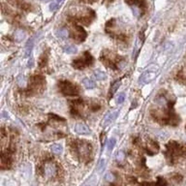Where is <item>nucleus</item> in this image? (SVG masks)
<instances>
[{
    "mask_svg": "<svg viewBox=\"0 0 186 186\" xmlns=\"http://www.w3.org/2000/svg\"><path fill=\"white\" fill-rule=\"evenodd\" d=\"M157 108L151 111V115L155 120L161 122L163 124H170V125H177L179 122L178 116L172 108L174 102H169L165 96L160 95L154 100Z\"/></svg>",
    "mask_w": 186,
    "mask_h": 186,
    "instance_id": "nucleus-1",
    "label": "nucleus"
},
{
    "mask_svg": "<svg viewBox=\"0 0 186 186\" xmlns=\"http://www.w3.org/2000/svg\"><path fill=\"white\" fill-rule=\"evenodd\" d=\"M73 145L76 149V152H77L79 160L84 162H88L90 160L92 154V145L88 142L78 140V141L74 142Z\"/></svg>",
    "mask_w": 186,
    "mask_h": 186,
    "instance_id": "nucleus-2",
    "label": "nucleus"
},
{
    "mask_svg": "<svg viewBox=\"0 0 186 186\" xmlns=\"http://www.w3.org/2000/svg\"><path fill=\"white\" fill-rule=\"evenodd\" d=\"M100 60L103 61V63H104L106 66H108V67L114 70L119 69L124 63L123 58H122L121 56H119L118 54H115L109 51H106L103 52L100 56Z\"/></svg>",
    "mask_w": 186,
    "mask_h": 186,
    "instance_id": "nucleus-3",
    "label": "nucleus"
},
{
    "mask_svg": "<svg viewBox=\"0 0 186 186\" xmlns=\"http://www.w3.org/2000/svg\"><path fill=\"white\" fill-rule=\"evenodd\" d=\"M95 13L89 8H78L74 10L71 18L74 19L76 21L82 22L84 24H89L94 19Z\"/></svg>",
    "mask_w": 186,
    "mask_h": 186,
    "instance_id": "nucleus-4",
    "label": "nucleus"
},
{
    "mask_svg": "<svg viewBox=\"0 0 186 186\" xmlns=\"http://www.w3.org/2000/svg\"><path fill=\"white\" fill-rule=\"evenodd\" d=\"M185 153V149L180 147L177 142H170L169 145H167V152H166V155H167L168 160L170 161V163H174L180 155H183Z\"/></svg>",
    "mask_w": 186,
    "mask_h": 186,
    "instance_id": "nucleus-5",
    "label": "nucleus"
},
{
    "mask_svg": "<svg viewBox=\"0 0 186 186\" xmlns=\"http://www.w3.org/2000/svg\"><path fill=\"white\" fill-rule=\"evenodd\" d=\"M46 79L42 76H34L30 79V84L28 87V92L30 94H39L45 90Z\"/></svg>",
    "mask_w": 186,
    "mask_h": 186,
    "instance_id": "nucleus-6",
    "label": "nucleus"
},
{
    "mask_svg": "<svg viewBox=\"0 0 186 186\" xmlns=\"http://www.w3.org/2000/svg\"><path fill=\"white\" fill-rule=\"evenodd\" d=\"M93 62H94V58H93V56L89 54L88 52H85L82 54V55L81 56V57L75 59V60L73 61V66H74L76 69L82 70V69H84L86 67H89L90 65H92Z\"/></svg>",
    "mask_w": 186,
    "mask_h": 186,
    "instance_id": "nucleus-7",
    "label": "nucleus"
},
{
    "mask_svg": "<svg viewBox=\"0 0 186 186\" xmlns=\"http://www.w3.org/2000/svg\"><path fill=\"white\" fill-rule=\"evenodd\" d=\"M58 88L62 94L74 96L79 94V88L78 86L68 81H62L58 84Z\"/></svg>",
    "mask_w": 186,
    "mask_h": 186,
    "instance_id": "nucleus-8",
    "label": "nucleus"
},
{
    "mask_svg": "<svg viewBox=\"0 0 186 186\" xmlns=\"http://www.w3.org/2000/svg\"><path fill=\"white\" fill-rule=\"evenodd\" d=\"M71 36L76 42L82 43L84 42L86 38V32L84 31V29L82 28V26L73 24L71 27Z\"/></svg>",
    "mask_w": 186,
    "mask_h": 186,
    "instance_id": "nucleus-9",
    "label": "nucleus"
},
{
    "mask_svg": "<svg viewBox=\"0 0 186 186\" xmlns=\"http://www.w3.org/2000/svg\"><path fill=\"white\" fill-rule=\"evenodd\" d=\"M72 107V114L75 115L79 116H84L86 112V107L85 104L82 100H75L74 102H72L71 104Z\"/></svg>",
    "mask_w": 186,
    "mask_h": 186,
    "instance_id": "nucleus-10",
    "label": "nucleus"
},
{
    "mask_svg": "<svg viewBox=\"0 0 186 186\" xmlns=\"http://www.w3.org/2000/svg\"><path fill=\"white\" fill-rule=\"evenodd\" d=\"M44 175L46 178H54L57 175V167L54 162H46L44 166Z\"/></svg>",
    "mask_w": 186,
    "mask_h": 186,
    "instance_id": "nucleus-11",
    "label": "nucleus"
},
{
    "mask_svg": "<svg viewBox=\"0 0 186 186\" xmlns=\"http://www.w3.org/2000/svg\"><path fill=\"white\" fill-rule=\"evenodd\" d=\"M155 77H156L155 71H147L142 75L141 78H140L139 82L140 84H149L150 82L153 81V79H155Z\"/></svg>",
    "mask_w": 186,
    "mask_h": 186,
    "instance_id": "nucleus-12",
    "label": "nucleus"
},
{
    "mask_svg": "<svg viewBox=\"0 0 186 186\" xmlns=\"http://www.w3.org/2000/svg\"><path fill=\"white\" fill-rule=\"evenodd\" d=\"M145 150H147V153L150 156H153L156 153H158L159 151V145L156 142L154 141H148L147 147H145Z\"/></svg>",
    "mask_w": 186,
    "mask_h": 186,
    "instance_id": "nucleus-13",
    "label": "nucleus"
},
{
    "mask_svg": "<svg viewBox=\"0 0 186 186\" xmlns=\"http://www.w3.org/2000/svg\"><path fill=\"white\" fill-rule=\"evenodd\" d=\"M118 114H119V111H114V112H109V114L105 116L104 120H103V122H102V126H103V127L106 128L109 124H112V122L114 121L116 117H117Z\"/></svg>",
    "mask_w": 186,
    "mask_h": 186,
    "instance_id": "nucleus-14",
    "label": "nucleus"
},
{
    "mask_svg": "<svg viewBox=\"0 0 186 186\" xmlns=\"http://www.w3.org/2000/svg\"><path fill=\"white\" fill-rule=\"evenodd\" d=\"M124 1L131 6V7H137L141 9L142 13H144L145 9V3L144 0H124Z\"/></svg>",
    "mask_w": 186,
    "mask_h": 186,
    "instance_id": "nucleus-15",
    "label": "nucleus"
},
{
    "mask_svg": "<svg viewBox=\"0 0 186 186\" xmlns=\"http://www.w3.org/2000/svg\"><path fill=\"white\" fill-rule=\"evenodd\" d=\"M75 132L79 135H89L90 134V129H89L85 124L78 123L75 126Z\"/></svg>",
    "mask_w": 186,
    "mask_h": 186,
    "instance_id": "nucleus-16",
    "label": "nucleus"
},
{
    "mask_svg": "<svg viewBox=\"0 0 186 186\" xmlns=\"http://www.w3.org/2000/svg\"><path fill=\"white\" fill-rule=\"evenodd\" d=\"M8 1L11 3V4L16 6V7L23 9V10H30V8H31L30 5H28L27 3L23 2L22 0H8Z\"/></svg>",
    "mask_w": 186,
    "mask_h": 186,
    "instance_id": "nucleus-17",
    "label": "nucleus"
},
{
    "mask_svg": "<svg viewBox=\"0 0 186 186\" xmlns=\"http://www.w3.org/2000/svg\"><path fill=\"white\" fill-rule=\"evenodd\" d=\"M33 46H34V38H30L27 42H26L25 46H24V56L25 57L30 56L32 49H33Z\"/></svg>",
    "mask_w": 186,
    "mask_h": 186,
    "instance_id": "nucleus-18",
    "label": "nucleus"
},
{
    "mask_svg": "<svg viewBox=\"0 0 186 186\" xmlns=\"http://www.w3.org/2000/svg\"><path fill=\"white\" fill-rule=\"evenodd\" d=\"M82 84H84V86L85 88H87V89H92V88H94L95 86H96V84H95V82L93 81V79H89V78H84V79H82Z\"/></svg>",
    "mask_w": 186,
    "mask_h": 186,
    "instance_id": "nucleus-19",
    "label": "nucleus"
},
{
    "mask_svg": "<svg viewBox=\"0 0 186 186\" xmlns=\"http://www.w3.org/2000/svg\"><path fill=\"white\" fill-rule=\"evenodd\" d=\"M56 36L61 39V40H65L66 38L69 37V31L66 28H59L56 31Z\"/></svg>",
    "mask_w": 186,
    "mask_h": 186,
    "instance_id": "nucleus-20",
    "label": "nucleus"
},
{
    "mask_svg": "<svg viewBox=\"0 0 186 186\" xmlns=\"http://www.w3.org/2000/svg\"><path fill=\"white\" fill-rule=\"evenodd\" d=\"M63 51L68 54H74L78 52V49H77V46H75L74 45H67L64 46Z\"/></svg>",
    "mask_w": 186,
    "mask_h": 186,
    "instance_id": "nucleus-21",
    "label": "nucleus"
},
{
    "mask_svg": "<svg viewBox=\"0 0 186 186\" xmlns=\"http://www.w3.org/2000/svg\"><path fill=\"white\" fill-rule=\"evenodd\" d=\"M25 38V32L22 29H18L15 32V40L16 42H21Z\"/></svg>",
    "mask_w": 186,
    "mask_h": 186,
    "instance_id": "nucleus-22",
    "label": "nucleus"
},
{
    "mask_svg": "<svg viewBox=\"0 0 186 186\" xmlns=\"http://www.w3.org/2000/svg\"><path fill=\"white\" fill-rule=\"evenodd\" d=\"M94 76H95L96 79H99V81H104V79H107V75H106V73L101 71V70H95Z\"/></svg>",
    "mask_w": 186,
    "mask_h": 186,
    "instance_id": "nucleus-23",
    "label": "nucleus"
},
{
    "mask_svg": "<svg viewBox=\"0 0 186 186\" xmlns=\"http://www.w3.org/2000/svg\"><path fill=\"white\" fill-rule=\"evenodd\" d=\"M63 150V147H61L60 145L58 144H54L52 145V151L54 152V154H60Z\"/></svg>",
    "mask_w": 186,
    "mask_h": 186,
    "instance_id": "nucleus-24",
    "label": "nucleus"
},
{
    "mask_svg": "<svg viewBox=\"0 0 186 186\" xmlns=\"http://www.w3.org/2000/svg\"><path fill=\"white\" fill-rule=\"evenodd\" d=\"M115 178H116L115 175L111 172H109L105 175V180L107 182H109V183H112V182H114Z\"/></svg>",
    "mask_w": 186,
    "mask_h": 186,
    "instance_id": "nucleus-25",
    "label": "nucleus"
},
{
    "mask_svg": "<svg viewBox=\"0 0 186 186\" xmlns=\"http://www.w3.org/2000/svg\"><path fill=\"white\" fill-rule=\"evenodd\" d=\"M16 82H18V85L21 86V87H23L25 84H26V82H25V77L23 75H19L18 79H16Z\"/></svg>",
    "mask_w": 186,
    "mask_h": 186,
    "instance_id": "nucleus-26",
    "label": "nucleus"
},
{
    "mask_svg": "<svg viewBox=\"0 0 186 186\" xmlns=\"http://www.w3.org/2000/svg\"><path fill=\"white\" fill-rule=\"evenodd\" d=\"M119 85H120V82H116L114 84V85L112 86V88H111V91H109V93H111V96H109V98H112V96H114V94L116 92V90L118 89L119 87Z\"/></svg>",
    "mask_w": 186,
    "mask_h": 186,
    "instance_id": "nucleus-27",
    "label": "nucleus"
},
{
    "mask_svg": "<svg viewBox=\"0 0 186 186\" xmlns=\"http://www.w3.org/2000/svg\"><path fill=\"white\" fill-rule=\"evenodd\" d=\"M115 144H116V140L114 138L109 139L108 142V151H112V149H114Z\"/></svg>",
    "mask_w": 186,
    "mask_h": 186,
    "instance_id": "nucleus-28",
    "label": "nucleus"
},
{
    "mask_svg": "<svg viewBox=\"0 0 186 186\" xmlns=\"http://www.w3.org/2000/svg\"><path fill=\"white\" fill-rule=\"evenodd\" d=\"M105 166H106V161L104 160V159H101L100 162H99L98 166H97V171H98V172H102L103 171H104Z\"/></svg>",
    "mask_w": 186,
    "mask_h": 186,
    "instance_id": "nucleus-29",
    "label": "nucleus"
},
{
    "mask_svg": "<svg viewBox=\"0 0 186 186\" xmlns=\"http://www.w3.org/2000/svg\"><path fill=\"white\" fill-rule=\"evenodd\" d=\"M125 98H126L125 93H120V94L117 96V99H116V104H118V105L122 104V103L125 101Z\"/></svg>",
    "mask_w": 186,
    "mask_h": 186,
    "instance_id": "nucleus-30",
    "label": "nucleus"
},
{
    "mask_svg": "<svg viewBox=\"0 0 186 186\" xmlns=\"http://www.w3.org/2000/svg\"><path fill=\"white\" fill-rule=\"evenodd\" d=\"M167 185V181L164 177H158L157 182L155 183V186H166Z\"/></svg>",
    "mask_w": 186,
    "mask_h": 186,
    "instance_id": "nucleus-31",
    "label": "nucleus"
},
{
    "mask_svg": "<svg viewBox=\"0 0 186 186\" xmlns=\"http://www.w3.org/2000/svg\"><path fill=\"white\" fill-rule=\"evenodd\" d=\"M124 158H125V154L123 151H119L117 155H116V161H118V162H123Z\"/></svg>",
    "mask_w": 186,
    "mask_h": 186,
    "instance_id": "nucleus-32",
    "label": "nucleus"
},
{
    "mask_svg": "<svg viewBox=\"0 0 186 186\" xmlns=\"http://www.w3.org/2000/svg\"><path fill=\"white\" fill-rule=\"evenodd\" d=\"M58 5L59 4L56 1L51 3V5H49V10H51V11H55V10L58 8Z\"/></svg>",
    "mask_w": 186,
    "mask_h": 186,
    "instance_id": "nucleus-33",
    "label": "nucleus"
},
{
    "mask_svg": "<svg viewBox=\"0 0 186 186\" xmlns=\"http://www.w3.org/2000/svg\"><path fill=\"white\" fill-rule=\"evenodd\" d=\"M41 64H40V66H41V67H43V66H44L45 64H46V55H43V57L41 58Z\"/></svg>",
    "mask_w": 186,
    "mask_h": 186,
    "instance_id": "nucleus-34",
    "label": "nucleus"
},
{
    "mask_svg": "<svg viewBox=\"0 0 186 186\" xmlns=\"http://www.w3.org/2000/svg\"><path fill=\"white\" fill-rule=\"evenodd\" d=\"M33 62H34V60H33L32 58L30 59V60L28 61V64H27V66H28L29 68H30V67H32V66H33V64H34V63H33Z\"/></svg>",
    "mask_w": 186,
    "mask_h": 186,
    "instance_id": "nucleus-35",
    "label": "nucleus"
},
{
    "mask_svg": "<svg viewBox=\"0 0 186 186\" xmlns=\"http://www.w3.org/2000/svg\"><path fill=\"white\" fill-rule=\"evenodd\" d=\"M63 1H64V0H56V2H57L58 4H60V3H61V2H63Z\"/></svg>",
    "mask_w": 186,
    "mask_h": 186,
    "instance_id": "nucleus-36",
    "label": "nucleus"
},
{
    "mask_svg": "<svg viewBox=\"0 0 186 186\" xmlns=\"http://www.w3.org/2000/svg\"><path fill=\"white\" fill-rule=\"evenodd\" d=\"M41 1H43V2H48V1H49V0H41Z\"/></svg>",
    "mask_w": 186,
    "mask_h": 186,
    "instance_id": "nucleus-37",
    "label": "nucleus"
}]
</instances>
